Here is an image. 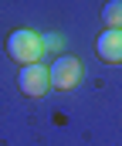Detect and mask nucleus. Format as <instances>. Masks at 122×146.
<instances>
[{"label": "nucleus", "instance_id": "nucleus-2", "mask_svg": "<svg viewBox=\"0 0 122 146\" xmlns=\"http://www.w3.org/2000/svg\"><path fill=\"white\" fill-rule=\"evenodd\" d=\"M47 72H51V85H54V88H65V92H68V88H78L81 85L85 65H81V58H68V54H65V58H58Z\"/></svg>", "mask_w": 122, "mask_h": 146}, {"label": "nucleus", "instance_id": "nucleus-4", "mask_svg": "<svg viewBox=\"0 0 122 146\" xmlns=\"http://www.w3.org/2000/svg\"><path fill=\"white\" fill-rule=\"evenodd\" d=\"M95 51H98V58L102 61H109V65H122V27L119 31H102L98 41H95Z\"/></svg>", "mask_w": 122, "mask_h": 146}, {"label": "nucleus", "instance_id": "nucleus-6", "mask_svg": "<svg viewBox=\"0 0 122 146\" xmlns=\"http://www.w3.org/2000/svg\"><path fill=\"white\" fill-rule=\"evenodd\" d=\"M61 44H65L61 34H41V48L44 51H61Z\"/></svg>", "mask_w": 122, "mask_h": 146}, {"label": "nucleus", "instance_id": "nucleus-1", "mask_svg": "<svg viewBox=\"0 0 122 146\" xmlns=\"http://www.w3.org/2000/svg\"><path fill=\"white\" fill-rule=\"evenodd\" d=\"M7 54H10L14 61H20V65H41V58H44L41 34L27 31V27L14 31V34L7 37Z\"/></svg>", "mask_w": 122, "mask_h": 146}, {"label": "nucleus", "instance_id": "nucleus-5", "mask_svg": "<svg viewBox=\"0 0 122 146\" xmlns=\"http://www.w3.org/2000/svg\"><path fill=\"white\" fill-rule=\"evenodd\" d=\"M102 21H105L109 31H119L122 27V0H109V3L102 7Z\"/></svg>", "mask_w": 122, "mask_h": 146}, {"label": "nucleus", "instance_id": "nucleus-3", "mask_svg": "<svg viewBox=\"0 0 122 146\" xmlns=\"http://www.w3.org/2000/svg\"><path fill=\"white\" fill-rule=\"evenodd\" d=\"M17 85H20V92L31 95V99L47 95V88H51V72H47L44 65H24L20 75H17Z\"/></svg>", "mask_w": 122, "mask_h": 146}]
</instances>
